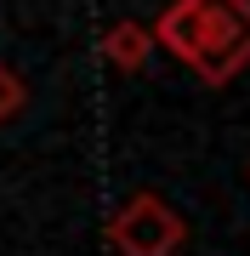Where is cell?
Instances as JSON below:
<instances>
[{
    "mask_svg": "<svg viewBox=\"0 0 250 256\" xmlns=\"http://www.w3.org/2000/svg\"><path fill=\"white\" fill-rule=\"evenodd\" d=\"M108 245L120 256H176L188 245V222L176 216L154 188H137L108 216Z\"/></svg>",
    "mask_w": 250,
    "mask_h": 256,
    "instance_id": "obj_2",
    "label": "cell"
},
{
    "mask_svg": "<svg viewBox=\"0 0 250 256\" xmlns=\"http://www.w3.org/2000/svg\"><path fill=\"white\" fill-rule=\"evenodd\" d=\"M148 28L154 46L188 63L205 86H228L250 63V0H171Z\"/></svg>",
    "mask_w": 250,
    "mask_h": 256,
    "instance_id": "obj_1",
    "label": "cell"
},
{
    "mask_svg": "<svg viewBox=\"0 0 250 256\" xmlns=\"http://www.w3.org/2000/svg\"><path fill=\"white\" fill-rule=\"evenodd\" d=\"M102 57H108L114 68L137 74V68L154 57V28H148V23H137V18H120L108 34H102Z\"/></svg>",
    "mask_w": 250,
    "mask_h": 256,
    "instance_id": "obj_3",
    "label": "cell"
},
{
    "mask_svg": "<svg viewBox=\"0 0 250 256\" xmlns=\"http://www.w3.org/2000/svg\"><path fill=\"white\" fill-rule=\"evenodd\" d=\"M23 108H28V86H23V74L0 63V126H11Z\"/></svg>",
    "mask_w": 250,
    "mask_h": 256,
    "instance_id": "obj_4",
    "label": "cell"
}]
</instances>
